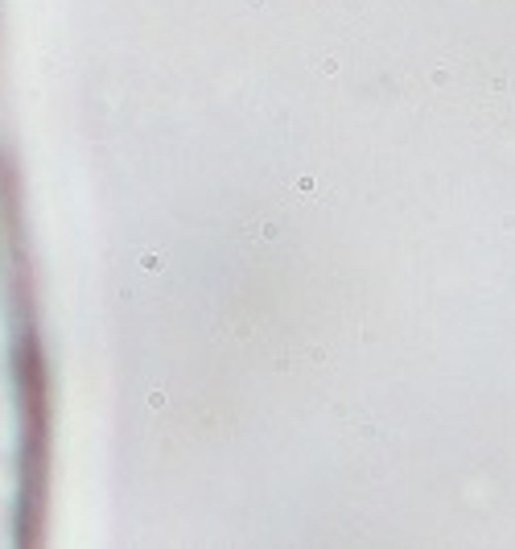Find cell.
<instances>
[{
  "instance_id": "6da1fadb",
  "label": "cell",
  "mask_w": 515,
  "mask_h": 549,
  "mask_svg": "<svg viewBox=\"0 0 515 549\" xmlns=\"http://www.w3.org/2000/svg\"><path fill=\"white\" fill-rule=\"evenodd\" d=\"M429 79H433V87H449V71H445V66H437Z\"/></svg>"
}]
</instances>
